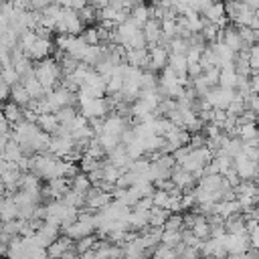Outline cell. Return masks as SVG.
I'll list each match as a JSON object with an SVG mask.
<instances>
[{"mask_svg": "<svg viewBox=\"0 0 259 259\" xmlns=\"http://www.w3.org/2000/svg\"><path fill=\"white\" fill-rule=\"evenodd\" d=\"M34 75H36V79L47 87V89H51V85L59 79V65L55 63V61H47V59H40V63L34 67Z\"/></svg>", "mask_w": 259, "mask_h": 259, "instance_id": "cell-1", "label": "cell"}, {"mask_svg": "<svg viewBox=\"0 0 259 259\" xmlns=\"http://www.w3.org/2000/svg\"><path fill=\"white\" fill-rule=\"evenodd\" d=\"M166 61H168V55H166L164 49H160V47L152 49V53H150V65L154 69H162L166 65Z\"/></svg>", "mask_w": 259, "mask_h": 259, "instance_id": "cell-2", "label": "cell"}, {"mask_svg": "<svg viewBox=\"0 0 259 259\" xmlns=\"http://www.w3.org/2000/svg\"><path fill=\"white\" fill-rule=\"evenodd\" d=\"M182 225H184V219L180 214H170L164 223V231H180Z\"/></svg>", "mask_w": 259, "mask_h": 259, "instance_id": "cell-3", "label": "cell"}]
</instances>
